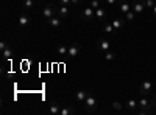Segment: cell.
I'll return each mask as SVG.
<instances>
[{
  "instance_id": "1",
  "label": "cell",
  "mask_w": 156,
  "mask_h": 115,
  "mask_svg": "<svg viewBox=\"0 0 156 115\" xmlns=\"http://www.w3.org/2000/svg\"><path fill=\"white\" fill-rule=\"evenodd\" d=\"M137 104H139V107H140L139 113H150V112H151V107H153V106H151V100H148L147 95H140Z\"/></svg>"
},
{
  "instance_id": "2",
  "label": "cell",
  "mask_w": 156,
  "mask_h": 115,
  "mask_svg": "<svg viewBox=\"0 0 156 115\" xmlns=\"http://www.w3.org/2000/svg\"><path fill=\"white\" fill-rule=\"evenodd\" d=\"M83 106H84V109H86L87 112H92V110H95V109H97L98 101H97V98H95L92 93H87V96H86V100H84Z\"/></svg>"
},
{
  "instance_id": "3",
  "label": "cell",
  "mask_w": 156,
  "mask_h": 115,
  "mask_svg": "<svg viewBox=\"0 0 156 115\" xmlns=\"http://www.w3.org/2000/svg\"><path fill=\"white\" fill-rule=\"evenodd\" d=\"M94 17H95V9L90 8V6H84L81 9V12H80V19L83 22H90Z\"/></svg>"
},
{
  "instance_id": "4",
  "label": "cell",
  "mask_w": 156,
  "mask_h": 115,
  "mask_svg": "<svg viewBox=\"0 0 156 115\" xmlns=\"http://www.w3.org/2000/svg\"><path fill=\"white\" fill-rule=\"evenodd\" d=\"M56 11H58V8H56L53 3H47V5L42 6V16H44L45 19H50V17L56 16Z\"/></svg>"
},
{
  "instance_id": "5",
  "label": "cell",
  "mask_w": 156,
  "mask_h": 115,
  "mask_svg": "<svg viewBox=\"0 0 156 115\" xmlns=\"http://www.w3.org/2000/svg\"><path fill=\"white\" fill-rule=\"evenodd\" d=\"M153 89H154L153 83H151L150 79H147V81H144V83L140 84L139 93H140V95H150V93H153Z\"/></svg>"
},
{
  "instance_id": "6",
  "label": "cell",
  "mask_w": 156,
  "mask_h": 115,
  "mask_svg": "<svg viewBox=\"0 0 156 115\" xmlns=\"http://www.w3.org/2000/svg\"><path fill=\"white\" fill-rule=\"evenodd\" d=\"M62 17H59L58 14L56 16H53V17H50V19H47V25L50 28H53V30H56V28H59L61 25H62Z\"/></svg>"
},
{
  "instance_id": "7",
  "label": "cell",
  "mask_w": 156,
  "mask_h": 115,
  "mask_svg": "<svg viewBox=\"0 0 156 115\" xmlns=\"http://www.w3.org/2000/svg\"><path fill=\"white\" fill-rule=\"evenodd\" d=\"M131 9L136 12V16H140L142 12H144V9H145L144 0H134V2L131 3Z\"/></svg>"
},
{
  "instance_id": "8",
  "label": "cell",
  "mask_w": 156,
  "mask_h": 115,
  "mask_svg": "<svg viewBox=\"0 0 156 115\" xmlns=\"http://www.w3.org/2000/svg\"><path fill=\"white\" fill-rule=\"evenodd\" d=\"M30 23H31V17L30 14H27V12H22L20 17H19V25L22 28H28L30 27Z\"/></svg>"
},
{
  "instance_id": "9",
  "label": "cell",
  "mask_w": 156,
  "mask_h": 115,
  "mask_svg": "<svg viewBox=\"0 0 156 115\" xmlns=\"http://www.w3.org/2000/svg\"><path fill=\"white\" fill-rule=\"evenodd\" d=\"M117 8H119V11L122 12V14H126V12L131 9V3L126 2V0H119V3H117Z\"/></svg>"
},
{
  "instance_id": "10",
  "label": "cell",
  "mask_w": 156,
  "mask_h": 115,
  "mask_svg": "<svg viewBox=\"0 0 156 115\" xmlns=\"http://www.w3.org/2000/svg\"><path fill=\"white\" fill-rule=\"evenodd\" d=\"M98 50L101 53H106L108 50H111V42L108 41V39H98Z\"/></svg>"
},
{
  "instance_id": "11",
  "label": "cell",
  "mask_w": 156,
  "mask_h": 115,
  "mask_svg": "<svg viewBox=\"0 0 156 115\" xmlns=\"http://www.w3.org/2000/svg\"><path fill=\"white\" fill-rule=\"evenodd\" d=\"M78 55H80V45H78V44H70L69 50H67V56L69 58H75Z\"/></svg>"
},
{
  "instance_id": "12",
  "label": "cell",
  "mask_w": 156,
  "mask_h": 115,
  "mask_svg": "<svg viewBox=\"0 0 156 115\" xmlns=\"http://www.w3.org/2000/svg\"><path fill=\"white\" fill-rule=\"evenodd\" d=\"M56 14H58L59 17H62V19H66V17H69V14H70V8L66 6V5H59Z\"/></svg>"
},
{
  "instance_id": "13",
  "label": "cell",
  "mask_w": 156,
  "mask_h": 115,
  "mask_svg": "<svg viewBox=\"0 0 156 115\" xmlns=\"http://www.w3.org/2000/svg\"><path fill=\"white\" fill-rule=\"evenodd\" d=\"M95 17H97L98 20H101V22H105L106 17H108V11H106V8H103V6L97 8V9H95Z\"/></svg>"
},
{
  "instance_id": "14",
  "label": "cell",
  "mask_w": 156,
  "mask_h": 115,
  "mask_svg": "<svg viewBox=\"0 0 156 115\" xmlns=\"http://www.w3.org/2000/svg\"><path fill=\"white\" fill-rule=\"evenodd\" d=\"M87 93L89 92H86V90H83V89H78V90L75 92V100H76V103H84V100H86V96H87Z\"/></svg>"
},
{
  "instance_id": "15",
  "label": "cell",
  "mask_w": 156,
  "mask_h": 115,
  "mask_svg": "<svg viewBox=\"0 0 156 115\" xmlns=\"http://www.w3.org/2000/svg\"><path fill=\"white\" fill-rule=\"evenodd\" d=\"M61 109L62 107L56 103V101H51V103L48 104V113H51V115H59Z\"/></svg>"
},
{
  "instance_id": "16",
  "label": "cell",
  "mask_w": 156,
  "mask_h": 115,
  "mask_svg": "<svg viewBox=\"0 0 156 115\" xmlns=\"http://www.w3.org/2000/svg\"><path fill=\"white\" fill-rule=\"evenodd\" d=\"M125 17H114L112 20H111V23H112V27H114V30H120L123 25H125Z\"/></svg>"
},
{
  "instance_id": "17",
  "label": "cell",
  "mask_w": 156,
  "mask_h": 115,
  "mask_svg": "<svg viewBox=\"0 0 156 115\" xmlns=\"http://www.w3.org/2000/svg\"><path fill=\"white\" fill-rule=\"evenodd\" d=\"M67 50H69V45H66V44H58L56 45V53L59 56H67Z\"/></svg>"
},
{
  "instance_id": "18",
  "label": "cell",
  "mask_w": 156,
  "mask_h": 115,
  "mask_svg": "<svg viewBox=\"0 0 156 115\" xmlns=\"http://www.w3.org/2000/svg\"><path fill=\"white\" fill-rule=\"evenodd\" d=\"M137 106H139V104H137V101H136V100H133V98L126 101V109H128L129 112H134Z\"/></svg>"
},
{
  "instance_id": "19",
  "label": "cell",
  "mask_w": 156,
  "mask_h": 115,
  "mask_svg": "<svg viewBox=\"0 0 156 115\" xmlns=\"http://www.w3.org/2000/svg\"><path fill=\"white\" fill-rule=\"evenodd\" d=\"M72 113H75L73 106H64L61 109V112H59V115H72Z\"/></svg>"
},
{
  "instance_id": "20",
  "label": "cell",
  "mask_w": 156,
  "mask_h": 115,
  "mask_svg": "<svg viewBox=\"0 0 156 115\" xmlns=\"http://www.w3.org/2000/svg\"><path fill=\"white\" fill-rule=\"evenodd\" d=\"M123 16H125V20H126V22H133V20L136 19V12H134L133 9H129L126 14H123Z\"/></svg>"
},
{
  "instance_id": "21",
  "label": "cell",
  "mask_w": 156,
  "mask_h": 115,
  "mask_svg": "<svg viewBox=\"0 0 156 115\" xmlns=\"http://www.w3.org/2000/svg\"><path fill=\"white\" fill-rule=\"evenodd\" d=\"M22 6L25 9H31L34 6V0H22Z\"/></svg>"
},
{
  "instance_id": "22",
  "label": "cell",
  "mask_w": 156,
  "mask_h": 115,
  "mask_svg": "<svg viewBox=\"0 0 156 115\" xmlns=\"http://www.w3.org/2000/svg\"><path fill=\"white\" fill-rule=\"evenodd\" d=\"M103 30H105V33H108V34H111V33H114V31H115L111 22H106V23H105V27H103Z\"/></svg>"
},
{
  "instance_id": "23",
  "label": "cell",
  "mask_w": 156,
  "mask_h": 115,
  "mask_svg": "<svg viewBox=\"0 0 156 115\" xmlns=\"http://www.w3.org/2000/svg\"><path fill=\"white\" fill-rule=\"evenodd\" d=\"M2 55H3V59H9V58L12 56V50H11L9 47H6L3 52H2Z\"/></svg>"
},
{
  "instance_id": "24",
  "label": "cell",
  "mask_w": 156,
  "mask_h": 115,
  "mask_svg": "<svg viewBox=\"0 0 156 115\" xmlns=\"http://www.w3.org/2000/svg\"><path fill=\"white\" fill-rule=\"evenodd\" d=\"M89 6L94 8V9L100 8V6H101V0H90V2H89Z\"/></svg>"
},
{
  "instance_id": "25",
  "label": "cell",
  "mask_w": 156,
  "mask_h": 115,
  "mask_svg": "<svg viewBox=\"0 0 156 115\" xmlns=\"http://www.w3.org/2000/svg\"><path fill=\"white\" fill-rule=\"evenodd\" d=\"M112 107H114L117 112H123V104L120 103V101H114V103H112Z\"/></svg>"
},
{
  "instance_id": "26",
  "label": "cell",
  "mask_w": 156,
  "mask_h": 115,
  "mask_svg": "<svg viewBox=\"0 0 156 115\" xmlns=\"http://www.w3.org/2000/svg\"><path fill=\"white\" fill-rule=\"evenodd\" d=\"M105 59H106V61H114V59H115V53L111 52V50H108V52L105 53Z\"/></svg>"
},
{
  "instance_id": "27",
  "label": "cell",
  "mask_w": 156,
  "mask_h": 115,
  "mask_svg": "<svg viewBox=\"0 0 156 115\" xmlns=\"http://www.w3.org/2000/svg\"><path fill=\"white\" fill-rule=\"evenodd\" d=\"M144 3L147 9H153V6L156 5V0H144Z\"/></svg>"
},
{
  "instance_id": "28",
  "label": "cell",
  "mask_w": 156,
  "mask_h": 115,
  "mask_svg": "<svg viewBox=\"0 0 156 115\" xmlns=\"http://www.w3.org/2000/svg\"><path fill=\"white\" fill-rule=\"evenodd\" d=\"M83 3V0H70V5L72 6H78V5H81Z\"/></svg>"
},
{
  "instance_id": "29",
  "label": "cell",
  "mask_w": 156,
  "mask_h": 115,
  "mask_svg": "<svg viewBox=\"0 0 156 115\" xmlns=\"http://www.w3.org/2000/svg\"><path fill=\"white\" fill-rule=\"evenodd\" d=\"M58 3H59V5H66V6H69V5H70V0H58Z\"/></svg>"
},
{
  "instance_id": "30",
  "label": "cell",
  "mask_w": 156,
  "mask_h": 115,
  "mask_svg": "<svg viewBox=\"0 0 156 115\" xmlns=\"http://www.w3.org/2000/svg\"><path fill=\"white\" fill-rule=\"evenodd\" d=\"M151 106H153V107H156V92L153 93V98H151Z\"/></svg>"
},
{
  "instance_id": "31",
  "label": "cell",
  "mask_w": 156,
  "mask_h": 115,
  "mask_svg": "<svg viewBox=\"0 0 156 115\" xmlns=\"http://www.w3.org/2000/svg\"><path fill=\"white\" fill-rule=\"evenodd\" d=\"M105 2H106V5H115L117 0H105Z\"/></svg>"
},
{
  "instance_id": "32",
  "label": "cell",
  "mask_w": 156,
  "mask_h": 115,
  "mask_svg": "<svg viewBox=\"0 0 156 115\" xmlns=\"http://www.w3.org/2000/svg\"><path fill=\"white\" fill-rule=\"evenodd\" d=\"M6 47H8V45H6L5 42H2V44H0V50H2V52H3V50H5Z\"/></svg>"
},
{
  "instance_id": "33",
  "label": "cell",
  "mask_w": 156,
  "mask_h": 115,
  "mask_svg": "<svg viewBox=\"0 0 156 115\" xmlns=\"http://www.w3.org/2000/svg\"><path fill=\"white\" fill-rule=\"evenodd\" d=\"M151 14H153V17L156 19V5L153 6V9H151Z\"/></svg>"
}]
</instances>
